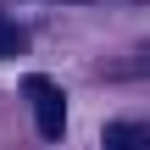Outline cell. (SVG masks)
I'll return each instance as SVG.
<instances>
[{
	"mask_svg": "<svg viewBox=\"0 0 150 150\" xmlns=\"http://www.w3.org/2000/svg\"><path fill=\"white\" fill-rule=\"evenodd\" d=\"M128 72H150V45H145V50H139V61H134Z\"/></svg>",
	"mask_w": 150,
	"mask_h": 150,
	"instance_id": "4",
	"label": "cell"
},
{
	"mask_svg": "<svg viewBox=\"0 0 150 150\" xmlns=\"http://www.w3.org/2000/svg\"><path fill=\"white\" fill-rule=\"evenodd\" d=\"M11 50H17V28L0 17V56H11Z\"/></svg>",
	"mask_w": 150,
	"mask_h": 150,
	"instance_id": "3",
	"label": "cell"
},
{
	"mask_svg": "<svg viewBox=\"0 0 150 150\" xmlns=\"http://www.w3.org/2000/svg\"><path fill=\"white\" fill-rule=\"evenodd\" d=\"M22 95L33 100L39 134H45V139H61V134H67V95H61V83L45 78V72H28V78H22Z\"/></svg>",
	"mask_w": 150,
	"mask_h": 150,
	"instance_id": "1",
	"label": "cell"
},
{
	"mask_svg": "<svg viewBox=\"0 0 150 150\" xmlns=\"http://www.w3.org/2000/svg\"><path fill=\"white\" fill-rule=\"evenodd\" d=\"M106 150H150V128H139V122H106Z\"/></svg>",
	"mask_w": 150,
	"mask_h": 150,
	"instance_id": "2",
	"label": "cell"
}]
</instances>
